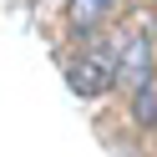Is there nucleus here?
Returning <instances> with one entry per match:
<instances>
[{"mask_svg":"<svg viewBox=\"0 0 157 157\" xmlns=\"http://www.w3.org/2000/svg\"><path fill=\"white\" fill-rule=\"evenodd\" d=\"M132 117H137V127H157V76L132 91Z\"/></svg>","mask_w":157,"mask_h":157,"instance_id":"nucleus-4","label":"nucleus"},{"mask_svg":"<svg viewBox=\"0 0 157 157\" xmlns=\"http://www.w3.org/2000/svg\"><path fill=\"white\" fill-rule=\"evenodd\" d=\"M117 10H122V0H71V5H66V25H71L76 36H96Z\"/></svg>","mask_w":157,"mask_h":157,"instance_id":"nucleus-3","label":"nucleus"},{"mask_svg":"<svg viewBox=\"0 0 157 157\" xmlns=\"http://www.w3.org/2000/svg\"><path fill=\"white\" fill-rule=\"evenodd\" d=\"M66 86H71L76 96H101L117 86V36L101 46H86L81 56H71V66H66Z\"/></svg>","mask_w":157,"mask_h":157,"instance_id":"nucleus-2","label":"nucleus"},{"mask_svg":"<svg viewBox=\"0 0 157 157\" xmlns=\"http://www.w3.org/2000/svg\"><path fill=\"white\" fill-rule=\"evenodd\" d=\"M157 15L152 10H132L127 25L117 31V86L127 96L137 91L142 81L157 76Z\"/></svg>","mask_w":157,"mask_h":157,"instance_id":"nucleus-1","label":"nucleus"}]
</instances>
